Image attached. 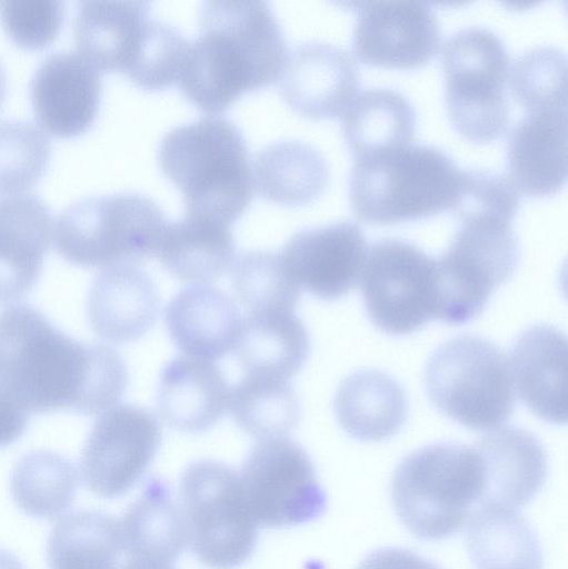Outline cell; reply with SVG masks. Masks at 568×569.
I'll return each instance as SVG.
<instances>
[{
    "label": "cell",
    "mask_w": 568,
    "mask_h": 569,
    "mask_svg": "<svg viewBox=\"0 0 568 569\" xmlns=\"http://www.w3.org/2000/svg\"><path fill=\"white\" fill-rule=\"evenodd\" d=\"M0 363L29 416L101 415L117 406L128 383L127 366L113 348L73 339L26 303L0 312Z\"/></svg>",
    "instance_id": "cell-1"
},
{
    "label": "cell",
    "mask_w": 568,
    "mask_h": 569,
    "mask_svg": "<svg viewBox=\"0 0 568 569\" xmlns=\"http://www.w3.org/2000/svg\"><path fill=\"white\" fill-rule=\"evenodd\" d=\"M288 52L268 2L208 0L178 82L199 109L218 113L242 93L278 80Z\"/></svg>",
    "instance_id": "cell-2"
},
{
    "label": "cell",
    "mask_w": 568,
    "mask_h": 569,
    "mask_svg": "<svg viewBox=\"0 0 568 569\" xmlns=\"http://www.w3.org/2000/svg\"><path fill=\"white\" fill-rule=\"evenodd\" d=\"M158 161L183 193L188 213L230 224L251 200L248 146L226 117L206 116L171 128L160 142Z\"/></svg>",
    "instance_id": "cell-3"
},
{
    "label": "cell",
    "mask_w": 568,
    "mask_h": 569,
    "mask_svg": "<svg viewBox=\"0 0 568 569\" xmlns=\"http://www.w3.org/2000/svg\"><path fill=\"white\" fill-rule=\"evenodd\" d=\"M462 170L452 157L430 143H405L356 156L349 174V199L356 214L387 223L452 208Z\"/></svg>",
    "instance_id": "cell-4"
},
{
    "label": "cell",
    "mask_w": 568,
    "mask_h": 569,
    "mask_svg": "<svg viewBox=\"0 0 568 569\" xmlns=\"http://www.w3.org/2000/svg\"><path fill=\"white\" fill-rule=\"evenodd\" d=\"M484 467L474 446L439 442L422 447L397 466L393 509L417 538L441 540L457 533L482 498Z\"/></svg>",
    "instance_id": "cell-5"
},
{
    "label": "cell",
    "mask_w": 568,
    "mask_h": 569,
    "mask_svg": "<svg viewBox=\"0 0 568 569\" xmlns=\"http://www.w3.org/2000/svg\"><path fill=\"white\" fill-rule=\"evenodd\" d=\"M167 222L162 209L147 194L91 196L59 213L54 243L60 256L77 266H136L156 256Z\"/></svg>",
    "instance_id": "cell-6"
},
{
    "label": "cell",
    "mask_w": 568,
    "mask_h": 569,
    "mask_svg": "<svg viewBox=\"0 0 568 569\" xmlns=\"http://www.w3.org/2000/svg\"><path fill=\"white\" fill-rule=\"evenodd\" d=\"M425 386L445 416L474 430L499 428L515 408L508 358L479 336H458L440 346L426 367Z\"/></svg>",
    "instance_id": "cell-7"
},
{
    "label": "cell",
    "mask_w": 568,
    "mask_h": 569,
    "mask_svg": "<svg viewBox=\"0 0 568 569\" xmlns=\"http://www.w3.org/2000/svg\"><path fill=\"white\" fill-rule=\"evenodd\" d=\"M446 104L456 129L486 141L505 131L509 103L505 93L510 56L492 29L471 24L455 30L442 43Z\"/></svg>",
    "instance_id": "cell-8"
},
{
    "label": "cell",
    "mask_w": 568,
    "mask_h": 569,
    "mask_svg": "<svg viewBox=\"0 0 568 569\" xmlns=\"http://www.w3.org/2000/svg\"><path fill=\"white\" fill-rule=\"evenodd\" d=\"M459 219L450 244L436 259V319L455 325L476 318L519 260L510 219L491 214Z\"/></svg>",
    "instance_id": "cell-9"
},
{
    "label": "cell",
    "mask_w": 568,
    "mask_h": 569,
    "mask_svg": "<svg viewBox=\"0 0 568 569\" xmlns=\"http://www.w3.org/2000/svg\"><path fill=\"white\" fill-rule=\"evenodd\" d=\"M180 500L188 545L203 566L236 569L251 557L258 526L233 468L211 459L190 463L181 477Z\"/></svg>",
    "instance_id": "cell-10"
},
{
    "label": "cell",
    "mask_w": 568,
    "mask_h": 569,
    "mask_svg": "<svg viewBox=\"0 0 568 569\" xmlns=\"http://www.w3.org/2000/svg\"><path fill=\"white\" fill-rule=\"evenodd\" d=\"M247 508L257 526L288 528L320 518L327 495L306 450L286 438L259 440L239 472Z\"/></svg>",
    "instance_id": "cell-11"
},
{
    "label": "cell",
    "mask_w": 568,
    "mask_h": 569,
    "mask_svg": "<svg viewBox=\"0 0 568 569\" xmlns=\"http://www.w3.org/2000/svg\"><path fill=\"white\" fill-rule=\"evenodd\" d=\"M361 293L376 327L411 333L437 317L436 259L408 240L378 239L367 249Z\"/></svg>",
    "instance_id": "cell-12"
},
{
    "label": "cell",
    "mask_w": 568,
    "mask_h": 569,
    "mask_svg": "<svg viewBox=\"0 0 568 569\" xmlns=\"http://www.w3.org/2000/svg\"><path fill=\"white\" fill-rule=\"evenodd\" d=\"M161 443V427L147 409L117 405L93 423L81 453L84 485L102 498H118L145 475Z\"/></svg>",
    "instance_id": "cell-13"
},
{
    "label": "cell",
    "mask_w": 568,
    "mask_h": 569,
    "mask_svg": "<svg viewBox=\"0 0 568 569\" xmlns=\"http://www.w3.org/2000/svg\"><path fill=\"white\" fill-rule=\"evenodd\" d=\"M367 249L360 226L343 219L297 231L279 256L300 288L318 298L333 300L357 284Z\"/></svg>",
    "instance_id": "cell-14"
},
{
    "label": "cell",
    "mask_w": 568,
    "mask_h": 569,
    "mask_svg": "<svg viewBox=\"0 0 568 569\" xmlns=\"http://www.w3.org/2000/svg\"><path fill=\"white\" fill-rule=\"evenodd\" d=\"M352 32L357 56L369 63L413 67L437 51L441 30L434 8L419 0L358 2Z\"/></svg>",
    "instance_id": "cell-15"
},
{
    "label": "cell",
    "mask_w": 568,
    "mask_h": 569,
    "mask_svg": "<svg viewBox=\"0 0 568 569\" xmlns=\"http://www.w3.org/2000/svg\"><path fill=\"white\" fill-rule=\"evenodd\" d=\"M283 100L297 112L323 118L341 113L357 93L359 67L346 48L305 41L288 52L278 79Z\"/></svg>",
    "instance_id": "cell-16"
},
{
    "label": "cell",
    "mask_w": 568,
    "mask_h": 569,
    "mask_svg": "<svg viewBox=\"0 0 568 569\" xmlns=\"http://www.w3.org/2000/svg\"><path fill=\"white\" fill-rule=\"evenodd\" d=\"M100 70L78 51H57L37 67L30 83L33 110L41 127L58 137L86 131L99 110Z\"/></svg>",
    "instance_id": "cell-17"
},
{
    "label": "cell",
    "mask_w": 568,
    "mask_h": 569,
    "mask_svg": "<svg viewBox=\"0 0 568 569\" xmlns=\"http://www.w3.org/2000/svg\"><path fill=\"white\" fill-rule=\"evenodd\" d=\"M51 236V211L40 197H0V303L19 300L34 287Z\"/></svg>",
    "instance_id": "cell-18"
},
{
    "label": "cell",
    "mask_w": 568,
    "mask_h": 569,
    "mask_svg": "<svg viewBox=\"0 0 568 569\" xmlns=\"http://www.w3.org/2000/svg\"><path fill=\"white\" fill-rule=\"evenodd\" d=\"M160 298L153 280L136 266L102 269L93 279L87 299L91 329L111 343L140 339L155 325Z\"/></svg>",
    "instance_id": "cell-19"
},
{
    "label": "cell",
    "mask_w": 568,
    "mask_h": 569,
    "mask_svg": "<svg viewBox=\"0 0 568 569\" xmlns=\"http://www.w3.org/2000/svg\"><path fill=\"white\" fill-rule=\"evenodd\" d=\"M474 447L485 475L479 505L516 510L542 488L548 473L547 455L541 442L529 431L499 427L478 439Z\"/></svg>",
    "instance_id": "cell-20"
},
{
    "label": "cell",
    "mask_w": 568,
    "mask_h": 569,
    "mask_svg": "<svg viewBox=\"0 0 568 569\" xmlns=\"http://www.w3.org/2000/svg\"><path fill=\"white\" fill-rule=\"evenodd\" d=\"M512 383L524 403L550 423L567 421V339L556 328L536 325L516 340L510 353Z\"/></svg>",
    "instance_id": "cell-21"
},
{
    "label": "cell",
    "mask_w": 568,
    "mask_h": 569,
    "mask_svg": "<svg viewBox=\"0 0 568 569\" xmlns=\"http://www.w3.org/2000/svg\"><path fill=\"white\" fill-rule=\"evenodd\" d=\"M230 388L212 360L178 356L161 371L157 409L169 427L189 433L212 428L228 409Z\"/></svg>",
    "instance_id": "cell-22"
},
{
    "label": "cell",
    "mask_w": 568,
    "mask_h": 569,
    "mask_svg": "<svg viewBox=\"0 0 568 569\" xmlns=\"http://www.w3.org/2000/svg\"><path fill=\"white\" fill-rule=\"evenodd\" d=\"M506 159L518 190L556 191L567 177V109L526 111L508 132Z\"/></svg>",
    "instance_id": "cell-23"
},
{
    "label": "cell",
    "mask_w": 568,
    "mask_h": 569,
    "mask_svg": "<svg viewBox=\"0 0 568 569\" xmlns=\"http://www.w3.org/2000/svg\"><path fill=\"white\" fill-rule=\"evenodd\" d=\"M165 322L181 351L213 361L235 349L242 318L236 302L223 290L211 284H192L168 302Z\"/></svg>",
    "instance_id": "cell-24"
},
{
    "label": "cell",
    "mask_w": 568,
    "mask_h": 569,
    "mask_svg": "<svg viewBox=\"0 0 568 569\" xmlns=\"http://www.w3.org/2000/svg\"><path fill=\"white\" fill-rule=\"evenodd\" d=\"M120 526L128 562L173 567L189 543L181 506L169 483L160 477L151 476L145 481Z\"/></svg>",
    "instance_id": "cell-25"
},
{
    "label": "cell",
    "mask_w": 568,
    "mask_h": 569,
    "mask_svg": "<svg viewBox=\"0 0 568 569\" xmlns=\"http://www.w3.org/2000/svg\"><path fill=\"white\" fill-rule=\"evenodd\" d=\"M150 1L79 2L74 20L78 52L99 70L127 72L152 17Z\"/></svg>",
    "instance_id": "cell-26"
},
{
    "label": "cell",
    "mask_w": 568,
    "mask_h": 569,
    "mask_svg": "<svg viewBox=\"0 0 568 569\" xmlns=\"http://www.w3.org/2000/svg\"><path fill=\"white\" fill-rule=\"evenodd\" d=\"M225 222L185 212L167 222L156 256L177 279L192 284H209L235 261V240Z\"/></svg>",
    "instance_id": "cell-27"
},
{
    "label": "cell",
    "mask_w": 568,
    "mask_h": 569,
    "mask_svg": "<svg viewBox=\"0 0 568 569\" xmlns=\"http://www.w3.org/2000/svg\"><path fill=\"white\" fill-rule=\"evenodd\" d=\"M246 373L289 380L306 363L310 337L295 311L248 313L235 346Z\"/></svg>",
    "instance_id": "cell-28"
},
{
    "label": "cell",
    "mask_w": 568,
    "mask_h": 569,
    "mask_svg": "<svg viewBox=\"0 0 568 569\" xmlns=\"http://www.w3.org/2000/svg\"><path fill=\"white\" fill-rule=\"evenodd\" d=\"M333 410L349 436L361 441H380L402 427L407 401L393 378L377 370H361L340 383Z\"/></svg>",
    "instance_id": "cell-29"
},
{
    "label": "cell",
    "mask_w": 568,
    "mask_h": 569,
    "mask_svg": "<svg viewBox=\"0 0 568 569\" xmlns=\"http://www.w3.org/2000/svg\"><path fill=\"white\" fill-rule=\"evenodd\" d=\"M466 521V547L476 569H542L530 523L515 509L479 505Z\"/></svg>",
    "instance_id": "cell-30"
},
{
    "label": "cell",
    "mask_w": 568,
    "mask_h": 569,
    "mask_svg": "<svg viewBox=\"0 0 568 569\" xmlns=\"http://www.w3.org/2000/svg\"><path fill=\"white\" fill-rule=\"evenodd\" d=\"M252 182L265 198L283 204H302L322 192L330 176L325 154L312 144L286 139L259 149L252 161Z\"/></svg>",
    "instance_id": "cell-31"
},
{
    "label": "cell",
    "mask_w": 568,
    "mask_h": 569,
    "mask_svg": "<svg viewBox=\"0 0 568 569\" xmlns=\"http://www.w3.org/2000/svg\"><path fill=\"white\" fill-rule=\"evenodd\" d=\"M47 558L50 569H122L120 520L100 510L69 512L51 530Z\"/></svg>",
    "instance_id": "cell-32"
},
{
    "label": "cell",
    "mask_w": 568,
    "mask_h": 569,
    "mask_svg": "<svg viewBox=\"0 0 568 569\" xmlns=\"http://www.w3.org/2000/svg\"><path fill=\"white\" fill-rule=\"evenodd\" d=\"M341 128L356 156L405 144L415 133L416 109L397 89L369 87L357 92L343 109Z\"/></svg>",
    "instance_id": "cell-33"
},
{
    "label": "cell",
    "mask_w": 568,
    "mask_h": 569,
    "mask_svg": "<svg viewBox=\"0 0 568 569\" xmlns=\"http://www.w3.org/2000/svg\"><path fill=\"white\" fill-rule=\"evenodd\" d=\"M78 482V472L68 458L51 450H34L13 467L10 488L24 513L51 520L71 507Z\"/></svg>",
    "instance_id": "cell-34"
},
{
    "label": "cell",
    "mask_w": 568,
    "mask_h": 569,
    "mask_svg": "<svg viewBox=\"0 0 568 569\" xmlns=\"http://www.w3.org/2000/svg\"><path fill=\"white\" fill-rule=\"evenodd\" d=\"M236 423L258 440L286 437L298 425L300 405L288 380L246 373L230 389Z\"/></svg>",
    "instance_id": "cell-35"
},
{
    "label": "cell",
    "mask_w": 568,
    "mask_h": 569,
    "mask_svg": "<svg viewBox=\"0 0 568 569\" xmlns=\"http://www.w3.org/2000/svg\"><path fill=\"white\" fill-rule=\"evenodd\" d=\"M231 284L248 313L295 311L301 295L279 253L267 250L247 251L235 259Z\"/></svg>",
    "instance_id": "cell-36"
},
{
    "label": "cell",
    "mask_w": 568,
    "mask_h": 569,
    "mask_svg": "<svg viewBox=\"0 0 568 569\" xmlns=\"http://www.w3.org/2000/svg\"><path fill=\"white\" fill-rule=\"evenodd\" d=\"M509 84L526 111L567 109V56L555 44L526 49L512 62Z\"/></svg>",
    "instance_id": "cell-37"
},
{
    "label": "cell",
    "mask_w": 568,
    "mask_h": 569,
    "mask_svg": "<svg viewBox=\"0 0 568 569\" xmlns=\"http://www.w3.org/2000/svg\"><path fill=\"white\" fill-rule=\"evenodd\" d=\"M51 142L42 128L28 120H0V192L19 193L43 174Z\"/></svg>",
    "instance_id": "cell-38"
},
{
    "label": "cell",
    "mask_w": 568,
    "mask_h": 569,
    "mask_svg": "<svg viewBox=\"0 0 568 569\" xmlns=\"http://www.w3.org/2000/svg\"><path fill=\"white\" fill-rule=\"evenodd\" d=\"M190 41L171 23L151 19L142 46L126 72L139 87L156 90L178 82Z\"/></svg>",
    "instance_id": "cell-39"
},
{
    "label": "cell",
    "mask_w": 568,
    "mask_h": 569,
    "mask_svg": "<svg viewBox=\"0 0 568 569\" xmlns=\"http://www.w3.org/2000/svg\"><path fill=\"white\" fill-rule=\"evenodd\" d=\"M519 202V190L507 173L488 168H466L451 209L459 218L492 214L512 220Z\"/></svg>",
    "instance_id": "cell-40"
},
{
    "label": "cell",
    "mask_w": 568,
    "mask_h": 569,
    "mask_svg": "<svg viewBox=\"0 0 568 569\" xmlns=\"http://www.w3.org/2000/svg\"><path fill=\"white\" fill-rule=\"evenodd\" d=\"M61 0H0V22L20 47L41 49L58 36L64 19Z\"/></svg>",
    "instance_id": "cell-41"
},
{
    "label": "cell",
    "mask_w": 568,
    "mask_h": 569,
    "mask_svg": "<svg viewBox=\"0 0 568 569\" xmlns=\"http://www.w3.org/2000/svg\"><path fill=\"white\" fill-rule=\"evenodd\" d=\"M29 415L16 400L0 363V448L17 441L26 431Z\"/></svg>",
    "instance_id": "cell-42"
},
{
    "label": "cell",
    "mask_w": 568,
    "mask_h": 569,
    "mask_svg": "<svg viewBox=\"0 0 568 569\" xmlns=\"http://www.w3.org/2000/svg\"><path fill=\"white\" fill-rule=\"evenodd\" d=\"M357 569H441L435 562L402 548L386 547L369 553Z\"/></svg>",
    "instance_id": "cell-43"
},
{
    "label": "cell",
    "mask_w": 568,
    "mask_h": 569,
    "mask_svg": "<svg viewBox=\"0 0 568 569\" xmlns=\"http://www.w3.org/2000/svg\"><path fill=\"white\" fill-rule=\"evenodd\" d=\"M0 569H24V567L16 556L0 549Z\"/></svg>",
    "instance_id": "cell-44"
},
{
    "label": "cell",
    "mask_w": 568,
    "mask_h": 569,
    "mask_svg": "<svg viewBox=\"0 0 568 569\" xmlns=\"http://www.w3.org/2000/svg\"><path fill=\"white\" fill-rule=\"evenodd\" d=\"M6 92H7V76H6L4 68H3L2 63L0 62V107L4 100Z\"/></svg>",
    "instance_id": "cell-45"
},
{
    "label": "cell",
    "mask_w": 568,
    "mask_h": 569,
    "mask_svg": "<svg viewBox=\"0 0 568 569\" xmlns=\"http://www.w3.org/2000/svg\"><path fill=\"white\" fill-rule=\"evenodd\" d=\"M134 569H175V568L173 567H169V568L139 567V568H134Z\"/></svg>",
    "instance_id": "cell-46"
}]
</instances>
